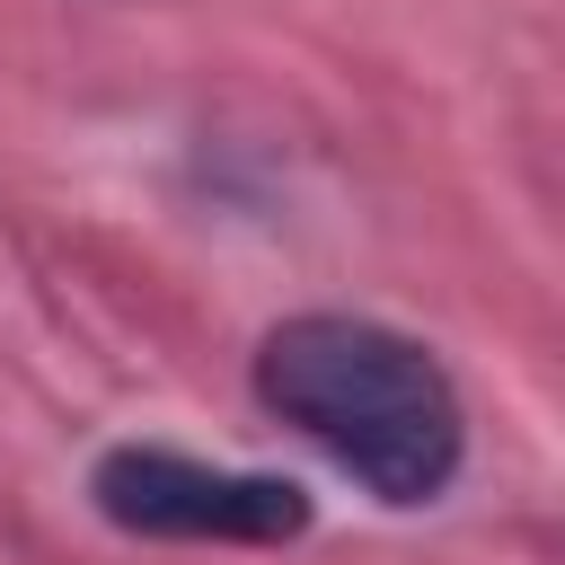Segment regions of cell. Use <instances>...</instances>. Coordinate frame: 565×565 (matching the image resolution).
Instances as JSON below:
<instances>
[{
	"instance_id": "cell-1",
	"label": "cell",
	"mask_w": 565,
	"mask_h": 565,
	"mask_svg": "<svg viewBox=\"0 0 565 565\" xmlns=\"http://www.w3.org/2000/svg\"><path fill=\"white\" fill-rule=\"evenodd\" d=\"M256 397L380 503H433L468 459V406L450 371L380 318H282L256 344Z\"/></svg>"
},
{
	"instance_id": "cell-2",
	"label": "cell",
	"mask_w": 565,
	"mask_h": 565,
	"mask_svg": "<svg viewBox=\"0 0 565 565\" xmlns=\"http://www.w3.org/2000/svg\"><path fill=\"white\" fill-rule=\"evenodd\" d=\"M97 512L132 539H221V547H282L309 530V494L265 468H212L185 450L124 441L88 477Z\"/></svg>"
}]
</instances>
